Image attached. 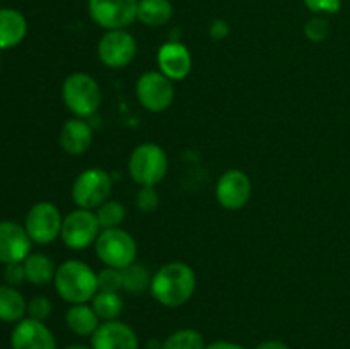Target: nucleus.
I'll return each instance as SVG.
<instances>
[{"label": "nucleus", "instance_id": "nucleus-1", "mask_svg": "<svg viewBox=\"0 0 350 349\" xmlns=\"http://www.w3.org/2000/svg\"><path fill=\"white\" fill-rule=\"evenodd\" d=\"M197 289V276L185 262H170L156 270L150 283V294L167 308L183 307Z\"/></svg>", "mask_w": 350, "mask_h": 349}, {"label": "nucleus", "instance_id": "nucleus-2", "mask_svg": "<svg viewBox=\"0 0 350 349\" xmlns=\"http://www.w3.org/2000/svg\"><path fill=\"white\" fill-rule=\"evenodd\" d=\"M53 284L58 296L70 305L89 303L99 291L98 274L82 260H67L57 267Z\"/></svg>", "mask_w": 350, "mask_h": 349}, {"label": "nucleus", "instance_id": "nucleus-3", "mask_svg": "<svg viewBox=\"0 0 350 349\" xmlns=\"http://www.w3.org/2000/svg\"><path fill=\"white\" fill-rule=\"evenodd\" d=\"M62 99L77 118L92 116L101 106V88L92 75L74 72L62 84Z\"/></svg>", "mask_w": 350, "mask_h": 349}, {"label": "nucleus", "instance_id": "nucleus-4", "mask_svg": "<svg viewBox=\"0 0 350 349\" xmlns=\"http://www.w3.org/2000/svg\"><path fill=\"white\" fill-rule=\"evenodd\" d=\"M129 173L140 187H156L167 173L166 151L156 142L140 144L130 154Z\"/></svg>", "mask_w": 350, "mask_h": 349}, {"label": "nucleus", "instance_id": "nucleus-5", "mask_svg": "<svg viewBox=\"0 0 350 349\" xmlns=\"http://www.w3.org/2000/svg\"><path fill=\"white\" fill-rule=\"evenodd\" d=\"M94 248L96 255L106 267L125 269L137 259L135 238L122 228L101 229Z\"/></svg>", "mask_w": 350, "mask_h": 349}, {"label": "nucleus", "instance_id": "nucleus-6", "mask_svg": "<svg viewBox=\"0 0 350 349\" xmlns=\"http://www.w3.org/2000/svg\"><path fill=\"white\" fill-rule=\"evenodd\" d=\"M113 180L108 171L101 168H88L82 171L72 185V198L79 209H98L109 198Z\"/></svg>", "mask_w": 350, "mask_h": 349}, {"label": "nucleus", "instance_id": "nucleus-7", "mask_svg": "<svg viewBox=\"0 0 350 349\" xmlns=\"http://www.w3.org/2000/svg\"><path fill=\"white\" fill-rule=\"evenodd\" d=\"M135 94L147 112H166L174 101V84L161 70L144 72L137 81Z\"/></svg>", "mask_w": 350, "mask_h": 349}, {"label": "nucleus", "instance_id": "nucleus-8", "mask_svg": "<svg viewBox=\"0 0 350 349\" xmlns=\"http://www.w3.org/2000/svg\"><path fill=\"white\" fill-rule=\"evenodd\" d=\"M101 226L96 212L89 209H75L62 222L60 238L64 245L70 250H85L96 243Z\"/></svg>", "mask_w": 350, "mask_h": 349}, {"label": "nucleus", "instance_id": "nucleus-9", "mask_svg": "<svg viewBox=\"0 0 350 349\" xmlns=\"http://www.w3.org/2000/svg\"><path fill=\"white\" fill-rule=\"evenodd\" d=\"M62 222H64V218L57 205L51 202H38L27 212L24 228L33 243L50 245L60 236Z\"/></svg>", "mask_w": 350, "mask_h": 349}, {"label": "nucleus", "instance_id": "nucleus-10", "mask_svg": "<svg viewBox=\"0 0 350 349\" xmlns=\"http://www.w3.org/2000/svg\"><path fill=\"white\" fill-rule=\"evenodd\" d=\"M139 0H88L91 19L106 31L126 29L137 19Z\"/></svg>", "mask_w": 350, "mask_h": 349}, {"label": "nucleus", "instance_id": "nucleus-11", "mask_svg": "<svg viewBox=\"0 0 350 349\" xmlns=\"http://www.w3.org/2000/svg\"><path fill=\"white\" fill-rule=\"evenodd\" d=\"M137 53V41L126 29L106 31L98 43V57L109 68H123L132 64Z\"/></svg>", "mask_w": 350, "mask_h": 349}, {"label": "nucleus", "instance_id": "nucleus-12", "mask_svg": "<svg viewBox=\"0 0 350 349\" xmlns=\"http://www.w3.org/2000/svg\"><path fill=\"white\" fill-rule=\"evenodd\" d=\"M252 197V180L241 170H228L215 185V198L228 211H239Z\"/></svg>", "mask_w": 350, "mask_h": 349}, {"label": "nucleus", "instance_id": "nucleus-13", "mask_svg": "<svg viewBox=\"0 0 350 349\" xmlns=\"http://www.w3.org/2000/svg\"><path fill=\"white\" fill-rule=\"evenodd\" d=\"M10 346L12 349H57V341L44 322L27 317L14 327Z\"/></svg>", "mask_w": 350, "mask_h": 349}, {"label": "nucleus", "instance_id": "nucleus-14", "mask_svg": "<svg viewBox=\"0 0 350 349\" xmlns=\"http://www.w3.org/2000/svg\"><path fill=\"white\" fill-rule=\"evenodd\" d=\"M92 349H139V337L129 324L122 320L103 322L91 335Z\"/></svg>", "mask_w": 350, "mask_h": 349}, {"label": "nucleus", "instance_id": "nucleus-15", "mask_svg": "<svg viewBox=\"0 0 350 349\" xmlns=\"http://www.w3.org/2000/svg\"><path fill=\"white\" fill-rule=\"evenodd\" d=\"M26 228L14 221H0V263L24 262L31 253Z\"/></svg>", "mask_w": 350, "mask_h": 349}, {"label": "nucleus", "instance_id": "nucleus-16", "mask_svg": "<svg viewBox=\"0 0 350 349\" xmlns=\"http://www.w3.org/2000/svg\"><path fill=\"white\" fill-rule=\"evenodd\" d=\"M159 70L171 81H183L191 70V53L180 41H167L157 51Z\"/></svg>", "mask_w": 350, "mask_h": 349}, {"label": "nucleus", "instance_id": "nucleus-17", "mask_svg": "<svg viewBox=\"0 0 350 349\" xmlns=\"http://www.w3.org/2000/svg\"><path fill=\"white\" fill-rule=\"evenodd\" d=\"M91 125L84 118H72L62 125L60 130V146L62 149L72 156H81L91 147L92 144Z\"/></svg>", "mask_w": 350, "mask_h": 349}, {"label": "nucleus", "instance_id": "nucleus-18", "mask_svg": "<svg viewBox=\"0 0 350 349\" xmlns=\"http://www.w3.org/2000/svg\"><path fill=\"white\" fill-rule=\"evenodd\" d=\"M26 17L16 9H0V50L17 47L26 38Z\"/></svg>", "mask_w": 350, "mask_h": 349}, {"label": "nucleus", "instance_id": "nucleus-19", "mask_svg": "<svg viewBox=\"0 0 350 349\" xmlns=\"http://www.w3.org/2000/svg\"><path fill=\"white\" fill-rule=\"evenodd\" d=\"M65 324L75 335H82V337H91L101 325L94 308L88 303L72 305L65 313Z\"/></svg>", "mask_w": 350, "mask_h": 349}, {"label": "nucleus", "instance_id": "nucleus-20", "mask_svg": "<svg viewBox=\"0 0 350 349\" xmlns=\"http://www.w3.org/2000/svg\"><path fill=\"white\" fill-rule=\"evenodd\" d=\"M27 283L34 286H46L55 279L57 267L53 260L44 253H29L23 262Z\"/></svg>", "mask_w": 350, "mask_h": 349}, {"label": "nucleus", "instance_id": "nucleus-21", "mask_svg": "<svg viewBox=\"0 0 350 349\" xmlns=\"http://www.w3.org/2000/svg\"><path fill=\"white\" fill-rule=\"evenodd\" d=\"M171 17H173V3L170 0H139L137 21L144 26H164L170 23Z\"/></svg>", "mask_w": 350, "mask_h": 349}, {"label": "nucleus", "instance_id": "nucleus-22", "mask_svg": "<svg viewBox=\"0 0 350 349\" xmlns=\"http://www.w3.org/2000/svg\"><path fill=\"white\" fill-rule=\"evenodd\" d=\"M27 313V303L23 294L9 284H0V322H21Z\"/></svg>", "mask_w": 350, "mask_h": 349}, {"label": "nucleus", "instance_id": "nucleus-23", "mask_svg": "<svg viewBox=\"0 0 350 349\" xmlns=\"http://www.w3.org/2000/svg\"><path fill=\"white\" fill-rule=\"evenodd\" d=\"M91 307L94 308L99 320L111 322L118 320L123 311V300L120 293L111 291H98L96 296L91 300Z\"/></svg>", "mask_w": 350, "mask_h": 349}, {"label": "nucleus", "instance_id": "nucleus-24", "mask_svg": "<svg viewBox=\"0 0 350 349\" xmlns=\"http://www.w3.org/2000/svg\"><path fill=\"white\" fill-rule=\"evenodd\" d=\"M122 279L123 291L130 294H142L144 291L150 289V283H152L149 269L137 260L125 269H122Z\"/></svg>", "mask_w": 350, "mask_h": 349}, {"label": "nucleus", "instance_id": "nucleus-25", "mask_svg": "<svg viewBox=\"0 0 350 349\" xmlns=\"http://www.w3.org/2000/svg\"><path fill=\"white\" fill-rule=\"evenodd\" d=\"M207 344L204 335L195 328H180L173 332L166 341L163 342L161 349H205Z\"/></svg>", "mask_w": 350, "mask_h": 349}, {"label": "nucleus", "instance_id": "nucleus-26", "mask_svg": "<svg viewBox=\"0 0 350 349\" xmlns=\"http://www.w3.org/2000/svg\"><path fill=\"white\" fill-rule=\"evenodd\" d=\"M126 209L122 202L118 201H106L96 209V218H98L101 229H113L120 228L122 222L125 221Z\"/></svg>", "mask_w": 350, "mask_h": 349}, {"label": "nucleus", "instance_id": "nucleus-27", "mask_svg": "<svg viewBox=\"0 0 350 349\" xmlns=\"http://www.w3.org/2000/svg\"><path fill=\"white\" fill-rule=\"evenodd\" d=\"M98 287L99 291H111V293H120L123 289L122 269L115 267H105L101 272H98Z\"/></svg>", "mask_w": 350, "mask_h": 349}, {"label": "nucleus", "instance_id": "nucleus-28", "mask_svg": "<svg viewBox=\"0 0 350 349\" xmlns=\"http://www.w3.org/2000/svg\"><path fill=\"white\" fill-rule=\"evenodd\" d=\"M304 34H306L308 40L313 41V43H321V41L327 40L328 34H330V23L320 16L311 17L306 23V26H304Z\"/></svg>", "mask_w": 350, "mask_h": 349}, {"label": "nucleus", "instance_id": "nucleus-29", "mask_svg": "<svg viewBox=\"0 0 350 349\" xmlns=\"http://www.w3.org/2000/svg\"><path fill=\"white\" fill-rule=\"evenodd\" d=\"M135 205L142 212H154L159 207V194L156 187H140L135 194Z\"/></svg>", "mask_w": 350, "mask_h": 349}, {"label": "nucleus", "instance_id": "nucleus-30", "mask_svg": "<svg viewBox=\"0 0 350 349\" xmlns=\"http://www.w3.org/2000/svg\"><path fill=\"white\" fill-rule=\"evenodd\" d=\"M51 310H53V305L46 296H34L27 303V315L34 320L44 322L51 315Z\"/></svg>", "mask_w": 350, "mask_h": 349}, {"label": "nucleus", "instance_id": "nucleus-31", "mask_svg": "<svg viewBox=\"0 0 350 349\" xmlns=\"http://www.w3.org/2000/svg\"><path fill=\"white\" fill-rule=\"evenodd\" d=\"M3 277H5V283L9 286H21V284L26 281V272H24L23 262H14V263H5V270H3Z\"/></svg>", "mask_w": 350, "mask_h": 349}, {"label": "nucleus", "instance_id": "nucleus-32", "mask_svg": "<svg viewBox=\"0 0 350 349\" xmlns=\"http://www.w3.org/2000/svg\"><path fill=\"white\" fill-rule=\"evenodd\" d=\"M308 9L313 14H335L340 10V0H304Z\"/></svg>", "mask_w": 350, "mask_h": 349}, {"label": "nucleus", "instance_id": "nucleus-33", "mask_svg": "<svg viewBox=\"0 0 350 349\" xmlns=\"http://www.w3.org/2000/svg\"><path fill=\"white\" fill-rule=\"evenodd\" d=\"M231 27L226 23L224 19H215L214 23L211 24V29H208V34H211L212 40H224L229 34Z\"/></svg>", "mask_w": 350, "mask_h": 349}, {"label": "nucleus", "instance_id": "nucleus-34", "mask_svg": "<svg viewBox=\"0 0 350 349\" xmlns=\"http://www.w3.org/2000/svg\"><path fill=\"white\" fill-rule=\"evenodd\" d=\"M255 349H291L286 342L277 341V339H270V341H263L256 346Z\"/></svg>", "mask_w": 350, "mask_h": 349}, {"label": "nucleus", "instance_id": "nucleus-35", "mask_svg": "<svg viewBox=\"0 0 350 349\" xmlns=\"http://www.w3.org/2000/svg\"><path fill=\"white\" fill-rule=\"evenodd\" d=\"M205 349H246V348H243V346L238 344V342L215 341V342H212V344H208Z\"/></svg>", "mask_w": 350, "mask_h": 349}, {"label": "nucleus", "instance_id": "nucleus-36", "mask_svg": "<svg viewBox=\"0 0 350 349\" xmlns=\"http://www.w3.org/2000/svg\"><path fill=\"white\" fill-rule=\"evenodd\" d=\"M65 349H92V348H88V346H81V344H72V346H67Z\"/></svg>", "mask_w": 350, "mask_h": 349}]
</instances>
